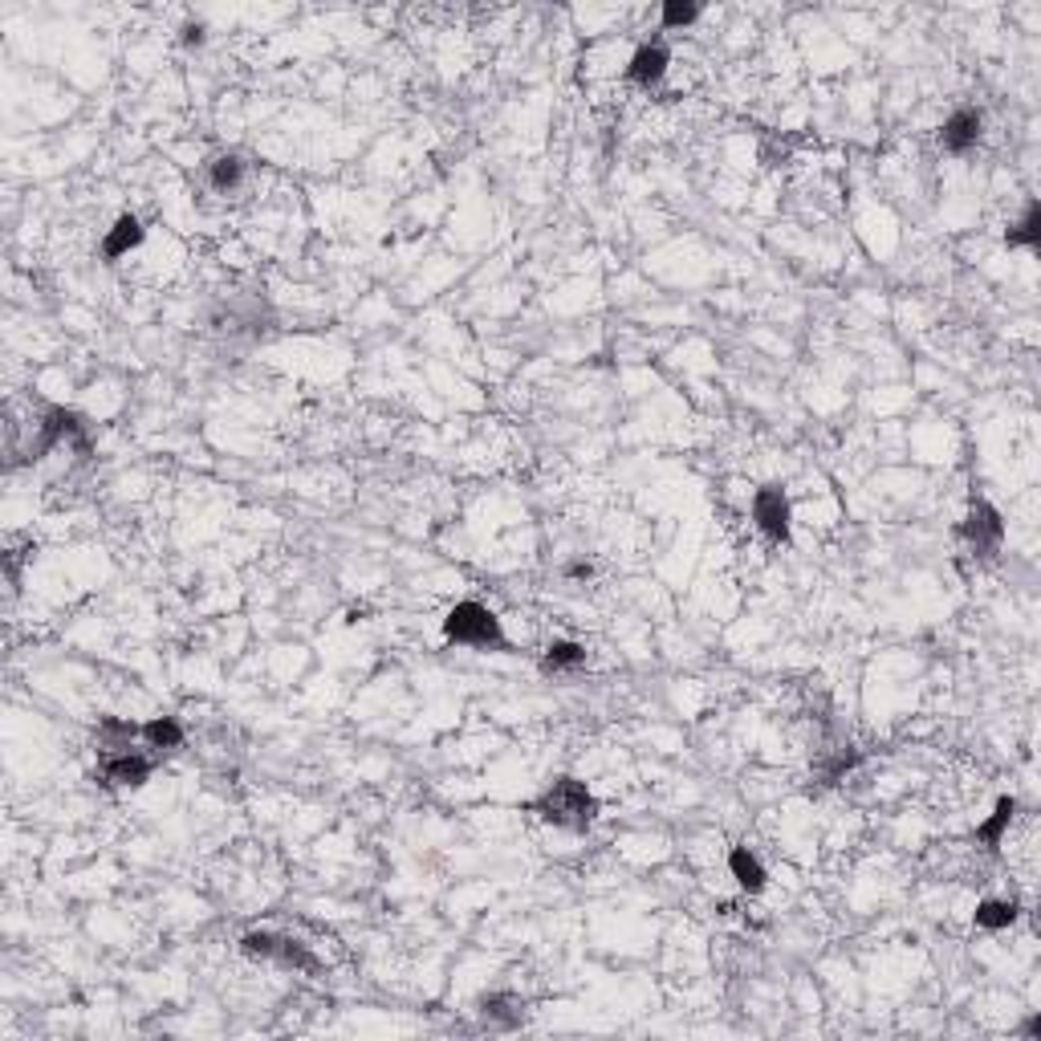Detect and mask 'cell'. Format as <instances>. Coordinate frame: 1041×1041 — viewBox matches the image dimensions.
Returning a JSON list of instances; mask_svg holds the SVG:
<instances>
[{"instance_id":"6da1fadb","label":"cell","mask_w":1041,"mask_h":1041,"mask_svg":"<svg viewBox=\"0 0 1041 1041\" xmlns=\"http://www.w3.org/2000/svg\"><path fill=\"white\" fill-rule=\"evenodd\" d=\"M533 814L541 822H549V826H558V830L586 834L594 826V818H598V802H594V793L578 777H558L533 802Z\"/></svg>"},{"instance_id":"7a4b0ae2","label":"cell","mask_w":1041,"mask_h":1041,"mask_svg":"<svg viewBox=\"0 0 1041 1041\" xmlns=\"http://www.w3.org/2000/svg\"><path fill=\"white\" fill-rule=\"evenodd\" d=\"M444 639L460 643V647H505V631L501 619L480 602H456L444 619Z\"/></svg>"},{"instance_id":"3957f363","label":"cell","mask_w":1041,"mask_h":1041,"mask_svg":"<svg viewBox=\"0 0 1041 1041\" xmlns=\"http://www.w3.org/2000/svg\"><path fill=\"white\" fill-rule=\"evenodd\" d=\"M960 537H964L981 558H993L997 549H1001V541H1005V521H1001V513H997L993 505L976 501L972 513H968L964 525H960Z\"/></svg>"},{"instance_id":"277c9868","label":"cell","mask_w":1041,"mask_h":1041,"mask_svg":"<svg viewBox=\"0 0 1041 1041\" xmlns=\"http://www.w3.org/2000/svg\"><path fill=\"white\" fill-rule=\"evenodd\" d=\"M753 521L773 545L789 541V501H785L781 488H761V493L753 497Z\"/></svg>"},{"instance_id":"5b68a950","label":"cell","mask_w":1041,"mask_h":1041,"mask_svg":"<svg viewBox=\"0 0 1041 1041\" xmlns=\"http://www.w3.org/2000/svg\"><path fill=\"white\" fill-rule=\"evenodd\" d=\"M981 127H985L981 110H956L940 131V147L948 155H968L976 143H981Z\"/></svg>"},{"instance_id":"8992f818","label":"cell","mask_w":1041,"mask_h":1041,"mask_svg":"<svg viewBox=\"0 0 1041 1041\" xmlns=\"http://www.w3.org/2000/svg\"><path fill=\"white\" fill-rule=\"evenodd\" d=\"M151 769H155V761L151 757H143V753H110L106 757V765H102V777L110 781V785H122V789H139V785H147V777H151Z\"/></svg>"},{"instance_id":"52a82bcc","label":"cell","mask_w":1041,"mask_h":1041,"mask_svg":"<svg viewBox=\"0 0 1041 1041\" xmlns=\"http://www.w3.org/2000/svg\"><path fill=\"white\" fill-rule=\"evenodd\" d=\"M667 61H671L667 45H659V41H651V45H639V49H635V57H631V66H627V82H635V86H643V90L659 86V82H663V74H667Z\"/></svg>"},{"instance_id":"ba28073f","label":"cell","mask_w":1041,"mask_h":1041,"mask_svg":"<svg viewBox=\"0 0 1041 1041\" xmlns=\"http://www.w3.org/2000/svg\"><path fill=\"white\" fill-rule=\"evenodd\" d=\"M476 1009H480V1021L493 1025V1029H517V1025L525 1021L521 1001L509 997V993H484V997L476 1001Z\"/></svg>"},{"instance_id":"9c48e42d","label":"cell","mask_w":1041,"mask_h":1041,"mask_svg":"<svg viewBox=\"0 0 1041 1041\" xmlns=\"http://www.w3.org/2000/svg\"><path fill=\"white\" fill-rule=\"evenodd\" d=\"M728 871H732V879H737L749 895H757V891H765V883H769V871L761 867V859L749 850V846H737L728 854Z\"/></svg>"},{"instance_id":"30bf717a","label":"cell","mask_w":1041,"mask_h":1041,"mask_svg":"<svg viewBox=\"0 0 1041 1041\" xmlns=\"http://www.w3.org/2000/svg\"><path fill=\"white\" fill-rule=\"evenodd\" d=\"M139 244H143V224H139L135 216H118L114 228H110L106 240H102V257L118 261V257H127L131 249H139Z\"/></svg>"},{"instance_id":"8fae6325","label":"cell","mask_w":1041,"mask_h":1041,"mask_svg":"<svg viewBox=\"0 0 1041 1041\" xmlns=\"http://www.w3.org/2000/svg\"><path fill=\"white\" fill-rule=\"evenodd\" d=\"M94 737H98V749H106V753H127V749L135 745V737H143V728L131 724V720L106 716V720H98Z\"/></svg>"},{"instance_id":"7c38bea8","label":"cell","mask_w":1041,"mask_h":1041,"mask_svg":"<svg viewBox=\"0 0 1041 1041\" xmlns=\"http://www.w3.org/2000/svg\"><path fill=\"white\" fill-rule=\"evenodd\" d=\"M582 663H586V647H582V643H570V639L549 643L545 655H541V671H545V676H562V671H578Z\"/></svg>"},{"instance_id":"4fadbf2b","label":"cell","mask_w":1041,"mask_h":1041,"mask_svg":"<svg viewBox=\"0 0 1041 1041\" xmlns=\"http://www.w3.org/2000/svg\"><path fill=\"white\" fill-rule=\"evenodd\" d=\"M208 183H212V192H220V196L236 192L240 183H244V163H240V155H220V159H212Z\"/></svg>"},{"instance_id":"5bb4252c","label":"cell","mask_w":1041,"mask_h":1041,"mask_svg":"<svg viewBox=\"0 0 1041 1041\" xmlns=\"http://www.w3.org/2000/svg\"><path fill=\"white\" fill-rule=\"evenodd\" d=\"M1013 814H1017V802H1013V798H1001L997 810H993V818H989L985 826H976V842L989 846V850H997L1001 838H1005V830H1009V822H1013Z\"/></svg>"},{"instance_id":"9a60e30c","label":"cell","mask_w":1041,"mask_h":1041,"mask_svg":"<svg viewBox=\"0 0 1041 1041\" xmlns=\"http://www.w3.org/2000/svg\"><path fill=\"white\" fill-rule=\"evenodd\" d=\"M1013 920H1017L1013 899H985L981 907H976V928H985V932H1005Z\"/></svg>"},{"instance_id":"2e32d148","label":"cell","mask_w":1041,"mask_h":1041,"mask_svg":"<svg viewBox=\"0 0 1041 1041\" xmlns=\"http://www.w3.org/2000/svg\"><path fill=\"white\" fill-rule=\"evenodd\" d=\"M1005 244L1009 249H1037L1041 244V208L1037 204H1029L1025 216L1005 232Z\"/></svg>"},{"instance_id":"e0dca14e","label":"cell","mask_w":1041,"mask_h":1041,"mask_svg":"<svg viewBox=\"0 0 1041 1041\" xmlns=\"http://www.w3.org/2000/svg\"><path fill=\"white\" fill-rule=\"evenodd\" d=\"M143 741H147L151 749H159V753H171V749L183 745V728H179L171 716H159V720L143 724Z\"/></svg>"},{"instance_id":"ac0fdd59","label":"cell","mask_w":1041,"mask_h":1041,"mask_svg":"<svg viewBox=\"0 0 1041 1041\" xmlns=\"http://www.w3.org/2000/svg\"><path fill=\"white\" fill-rule=\"evenodd\" d=\"M659 17H663V29H684V25H692V21L700 17V5H684V0H667Z\"/></svg>"},{"instance_id":"d6986e66","label":"cell","mask_w":1041,"mask_h":1041,"mask_svg":"<svg viewBox=\"0 0 1041 1041\" xmlns=\"http://www.w3.org/2000/svg\"><path fill=\"white\" fill-rule=\"evenodd\" d=\"M183 45H204V25H183Z\"/></svg>"},{"instance_id":"ffe728a7","label":"cell","mask_w":1041,"mask_h":1041,"mask_svg":"<svg viewBox=\"0 0 1041 1041\" xmlns=\"http://www.w3.org/2000/svg\"><path fill=\"white\" fill-rule=\"evenodd\" d=\"M566 574L570 578H590L594 570H590V562H574V566H566Z\"/></svg>"},{"instance_id":"44dd1931","label":"cell","mask_w":1041,"mask_h":1041,"mask_svg":"<svg viewBox=\"0 0 1041 1041\" xmlns=\"http://www.w3.org/2000/svg\"><path fill=\"white\" fill-rule=\"evenodd\" d=\"M1025 1037H1041V1017H1029V1021H1025Z\"/></svg>"}]
</instances>
